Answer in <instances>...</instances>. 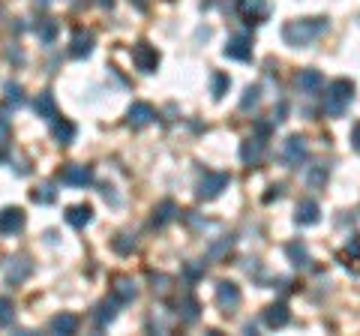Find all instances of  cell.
<instances>
[{"label": "cell", "instance_id": "obj_1", "mask_svg": "<svg viewBox=\"0 0 360 336\" xmlns=\"http://www.w3.org/2000/svg\"><path fill=\"white\" fill-rule=\"evenodd\" d=\"M327 27H330L327 19H297V21L282 24V39L291 48H309L318 36L327 34Z\"/></svg>", "mask_w": 360, "mask_h": 336}, {"label": "cell", "instance_id": "obj_2", "mask_svg": "<svg viewBox=\"0 0 360 336\" xmlns=\"http://www.w3.org/2000/svg\"><path fill=\"white\" fill-rule=\"evenodd\" d=\"M355 102V81L348 78H337L330 81L324 90V100H322V109L327 117H342L348 111V105Z\"/></svg>", "mask_w": 360, "mask_h": 336}, {"label": "cell", "instance_id": "obj_3", "mask_svg": "<svg viewBox=\"0 0 360 336\" xmlns=\"http://www.w3.org/2000/svg\"><path fill=\"white\" fill-rule=\"evenodd\" d=\"M228 186H232V175H225V171H210V175H204L199 180L195 195H199L201 201H214L228 190Z\"/></svg>", "mask_w": 360, "mask_h": 336}, {"label": "cell", "instance_id": "obj_4", "mask_svg": "<svg viewBox=\"0 0 360 336\" xmlns=\"http://www.w3.org/2000/svg\"><path fill=\"white\" fill-rule=\"evenodd\" d=\"M309 157V144H306V138L304 135H289L285 138V144H282V162L289 168H297V166H304Z\"/></svg>", "mask_w": 360, "mask_h": 336}, {"label": "cell", "instance_id": "obj_5", "mask_svg": "<svg viewBox=\"0 0 360 336\" xmlns=\"http://www.w3.org/2000/svg\"><path fill=\"white\" fill-rule=\"evenodd\" d=\"M30 273H34V261H30L27 256H12V258H6L3 276H6V282H10V285L24 282Z\"/></svg>", "mask_w": 360, "mask_h": 336}, {"label": "cell", "instance_id": "obj_6", "mask_svg": "<svg viewBox=\"0 0 360 336\" xmlns=\"http://www.w3.org/2000/svg\"><path fill=\"white\" fill-rule=\"evenodd\" d=\"M216 306L223 309V313H234V309L240 306V285L232 280L216 282Z\"/></svg>", "mask_w": 360, "mask_h": 336}, {"label": "cell", "instance_id": "obj_7", "mask_svg": "<svg viewBox=\"0 0 360 336\" xmlns=\"http://www.w3.org/2000/svg\"><path fill=\"white\" fill-rule=\"evenodd\" d=\"M133 63H135V69H142V72H157L159 52L150 43H135L133 45Z\"/></svg>", "mask_w": 360, "mask_h": 336}, {"label": "cell", "instance_id": "obj_8", "mask_svg": "<svg viewBox=\"0 0 360 336\" xmlns=\"http://www.w3.org/2000/svg\"><path fill=\"white\" fill-rule=\"evenodd\" d=\"M223 54L228 57V60H252V39L249 36H243V34H237V36H228V43L223 48Z\"/></svg>", "mask_w": 360, "mask_h": 336}, {"label": "cell", "instance_id": "obj_9", "mask_svg": "<svg viewBox=\"0 0 360 336\" xmlns=\"http://www.w3.org/2000/svg\"><path fill=\"white\" fill-rule=\"evenodd\" d=\"M90 180H93V168L81 166V162H69V166L60 171V183H67V186H87Z\"/></svg>", "mask_w": 360, "mask_h": 336}, {"label": "cell", "instance_id": "obj_10", "mask_svg": "<svg viewBox=\"0 0 360 336\" xmlns=\"http://www.w3.org/2000/svg\"><path fill=\"white\" fill-rule=\"evenodd\" d=\"M153 117H157V111L150 102H133L126 111V124L133 129H144L147 124H153Z\"/></svg>", "mask_w": 360, "mask_h": 336}, {"label": "cell", "instance_id": "obj_11", "mask_svg": "<svg viewBox=\"0 0 360 336\" xmlns=\"http://www.w3.org/2000/svg\"><path fill=\"white\" fill-rule=\"evenodd\" d=\"M237 10H240V15L249 24H258L270 15V3L267 0H237Z\"/></svg>", "mask_w": 360, "mask_h": 336}, {"label": "cell", "instance_id": "obj_12", "mask_svg": "<svg viewBox=\"0 0 360 336\" xmlns=\"http://www.w3.org/2000/svg\"><path fill=\"white\" fill-rule=\"evenodd\" d=\"M294 85H297V90L300 93H306V96H313V93H318V90L324 87V76L318 69H300L297 72V78H294Z\"/></svg>", "mask_w": 360, "mask_h": 336}, {"label": "cell", "instance_id": "obj_13", "mask_svg": "<svg viewBox=\"0 0 360 336\" xmlns=\"http://www.w3.org/2000/svg\"><path fill=\"white\" fill-rule=\"evenodd\" d=\"M261 157H265V138L261 135H249L247 142L240 144V159H243V166H258Z\"/></svg>", "mask_w": 360, "mask_h": 336}, {"label": "cell", "instance_id": "obj_14", "mask_svg": "<svg viewBox=\"0 0 360 336\" xmlns=\"http://www.w3.org/2000/svg\"><path fill=\"white\" fill-rule=\"evenodd\" d=\"M24 228V210L21 208H3L0 210V234H19Z\"/></svg>", "mask_w": 360, "mask_h": 336}, {"label": "cell", "instance_id": "obj_15", "mask_svg": "<svg viewBox=\"0 0 360 336\" xmlns=\"http://www.w3.org/2000/svg\"><path fill=\"white\" fill-rule=\"evenodd\" d=\"M318 219H322V208H318L313 199L297 201V208H294V223L297 225H315Z\"/></svg>", "mask_w": 360, "mask_h": 336}, {"label": "cell", "instance_id": "obj_16", "mask_svg": "<svg viewBox=\"0 0 360 336\" xmlns=\"http://www.w3.org/2000/svg\"><path fill=\"white\" fill-rule=\"evenodd\" d=\"M285 256H289L291 265H294V267H300V270H309V267H313V256H309L306 243H300V240L285 243Z\"/></svg>", "mask_w": 360, "mask_h": 336}, {"label": "cell", "instance_id": "obj_17", "mask_svg": "<svg viewBox=\"0 0 360 336\" xmlns=\"http://www.w3.org/2000/svg\"><path fill=\"white\" fill-rule=\"evenodd\" d=\"M34 111H36V117L48 120V124H52V120L57 117V102H54V93H52V90H43V93H36Z\"/></svg>", "mask_w": 360, "mask_h": 336}, {"label": "cell", "instance_id": "obj_18", "mask_svg": "<svg viewBox=\"0 0 360 336\" xmlns=\"http://www.w3.org/2000/svg\"><path fill=\"white\" fill-rule=\"evenodd\" d=\"M261 318H265L267 327H273V331H276V327H285V324L291 322V313H289V306H285V303H270Z\"/></svg>", "mask_w": 360, "mask_h": 336}, {"label": "cell", "instance_id": "obj_19", "mask_svg": "<svg viewBox=\"0 0 360 336\" xmlns=\"http://www.w3.org/2000/svg\"><path fill=\"white\" fill-rule=\"evenodd\" d=\"M90 52H93V34H90V30H76V34H72V43H69V54L87 57Z\"/></svg>", "mask_w": 360, "mask_h": 336}, {"label": "cell", "instance_id": "obj_20", "mask_svg": "<svg viewBox=\"0 0 360 336\" xmlns=\"http://www.w3.org/2000/svg\"><path fill=\"white\" fill-rule=\"evenodd\" d=\"M52 135H54V142H57V144H69L72 138H76V124L57 114V117L52 120Z\"/></svg>", "mask_w": 360, "mask_h": 336}, {"label": "cell", "instance_id": "obj_21", "mask_svg": "<svg viewBox=\"0 0 360 336\" xmlns=\"http://www.w3.org/2000/svg\"><path fill=\"white\" fill-rule=\"evenodd\" d=\"M175 216H177V204L166 199V201H159L157 208H153V219H150V223H153V228H166Z\"/></svg>", "mask_w": 360, "mask_h": 336}, {"label": "cell", "instance_id": "obj_22", "mask_svg": "<svg viewBox=\"0 0 360 336\" xmlns=\"http://www.w3.org/2000/svg\"><path fill=\"white\" fill-rule=\"evenodd\" d=\"M339 261L351 270V273H360V237H351L348 247L339 252Z\"/></svg>", "mask_w": 360, "mask_h": 336}, {"label": "cell", "instance_id": "obj_23", "mask_svg": "<svg viewBox=\"0 0 360 336\" xmlns=\"http://www.w3.org/2000/svg\"><path fill=\"white\" fill-rule=\"evenodd\" d=\"M90 219H93V208L90 204H72V208H67V223L72 228H85Z\"/></svg>", "mask_w": 360, "mask_h": 336}, {"label": "cell", "instance_id": "obj_24", "mask_svg": "<svg viewBox=\"0 0 360 336\" xmlns=\"http://www.w3.org/2000/svg\"><path fill=\"white\" fill-rule=\"evenodd\" d=\"M117 298H111V300H102L100 303V309H96V315H93V324L96 327H100V331H102V327H109L111 322H114V318H117Z\"/></svg>", "mask_w": 360, "mask_h": 336}, {"label": "cell", "instance_id": "obj_25", "mask_svg": "<svg viewBox=\"0 0 360 336\" xmlns=\"http://www.w3.org/2000/svg\"><path fill=\"white\" fill-rule=\"evenodd\" d=\"M48 331H52V333H60V336H69V333L78 331V318L69 315V313H60V315H54L52 322H48Z\"/></svg>", "mask_w": 360, "mask_h": 336}, {"label": "cell", "instance_id": "obj_26", "mask_svg": "<svg viewBox=\"0 0 360 336\" xmlns=\"http://www.w3.org/2000/svg\"><path fill=\"white\" fill-rule=\"evenodd\" d=\"M177 318L183 324H195L201 318V306H199V300L195 298H183L177 303Z\"/></svg>", "mask_w": 360, "mask_h": 336}, {"label": "cell", "instance_id": "obj_27", "mask_svg": "<svg viewBox=\"0 0 360 336\" xmlns=\"http://www.w3.org/2000/svg\"><path fill=\"white\" fill-rule=\"evenodd\" d=\"M327 177H330V171H327L324 162H313V166L306 168V186L309 190H324Z\"/></svg>", "mask_w": 360, "mask_h": 336}, {"label": "cell", "instance_id": "obj_28", "mask_svg": "<svg viewBox=\"0 0 360 336\" xmlns=\"http://www.w3.org/2000/svg\"><path fill=\"white\" fill-rule=\"evenodd\" d=\"M114 298H117L120 303H133L138 298L135 282L129 280V276H117V280H114Z\"/></svg>", "mask_w": 360, "mask_h": 336}, {"label": "cell", "instance_id": "obj_29", "mask_svg": "<svg viewBox=\"0 0 360 336\" xmlns=\"http://www.w3.org/2000/svg\"><path fill=\"white\" fill-rule=\"evenodd\" d=\"M228 87H232V78H228L225 72H214V76H210V96H214V100H223L228 93Z\"/></svg>", "mask_w": 360, "mask_h": 336}, {"label": "cell", "instance_id": "obj_30", "mask_svg": "<svg viewBox=\"0 0 360 336\" xmlns=\"http://www.w3.org/2000/svg\"><path fill=\"white\" fill-rule=\"evenodd\" d=\"M36 36L43 39L45 45H52V43H54V36H57V21H54V19H43V21H36Z\"/></svg>", "mask_w": 360, "mask_h": 336}, {"label": "cell", "instance_id": "obj_31", "mask_svg": "<svg viewBox=\"0 0 360 336\" xmlns=\"http://www.w3.org/2000/svg\"><path fill=\"white\" fill-rule=\"evenodd\" d=\"M232 247H234V237L228 234V237H223V240H216V243H210V249H207V256L214 258V261H219V258H225L228 252H232Z\"/></svg>", "mask_w": 360, "mask_h": 336}, {"label": "cell", "instance_id": "obj_32", "mask_svg": "<svg viewBox=\"0 0 360 336\" xmlns=\"http://www.w3.org/2000/svg\"><path fill=\"white\" fill-rule=\"evenodd\" d=\"M3 100L12 105V109H19V105L24 102V90H21V85H15V81H6L3 85Z\"/></svg>", "mask_w": 360, "mask_h": 336}, {"label": "cell", "instance_id": "obj_33", "mask_svg": "<svg viewBox=\"0 0 360 336\" xmlns=\"http://www.w3.org/2000/svg\"><path fill=\"white\" fill-rule=\"evenodd\" d=\"M258 100H261V87H258V85H249L247 90H243V96H240V111L256 109Z\"/></svg>", "mask_w": 360, "mask_h": 336}, {"label": "cell", "instance_id": "obj_34", "mask_svg": "<svg viewBox=\"0 0 360 336\" xmlns=\"http://www.w3.org/2000/svg\"><path fill=\"white\" fill-rule=\"evenodd\" d=\"M204 270H207V267H204V261H186V265H183V280L186 282H199L204 276Z\"/></svg>", "mask_w": 360, "mask_h": 336}, {"label": "cell", "instance_id": "obj_35", "mask_svg": "<svg viewBox=\"0 0 360 336\" xmlns=\"http://www.w3.org/2000/svg\"><path fill=\"white\" fill-rule=\"evenodd\" d=\"M15 322V306L10 298H0V327H10Z\"/></svg>", "mask_w": 360, "mask_h": 336}, {"label": "cell", "instance_id": "obj_36", "mask_svg": "<svg viewBox=\"0 0 360 336\" xmlns=\"http://www.w3.org/2000/svg\"><path fill=\"white\" fill-rule=\"evenodd\" d=\"M114 249H117L120 256L133 252V249H135V237H133V234H117V237H114Z\"/></svg>", "mask_w": 360, "mask_h": 336}, {"label": "cell", "instance_id": "obj_37", "mask_svg": "<svg viewBox=\"0 0 360 336\" xmlns=\"http://www.w3.org/2000/svg\"><path fill=\"white\" fill-rule=\"evenodd\" d=\"M30 199L39 201V204H52L54 201V190H52V183H45V186H39V190L30 192Z\"/></svg>", "mask_w": 360, "mask_h": 336}, {"label": "cell", "instance_id": "obj_38", "mask_svg": "<svg viewBox=\"0 0 360 336\" xmlns=\"http://www.w3.org/2000/svg\"><path fill=\"white\" fill-rule=\"evenodd\" d=\"M285 111H289V105H285V102H280V105H273V114H270V124H282V120H285Z\"/></svg>", "mask_w": 360, "mask_h": 336}, {"label": "cell", "instance_id": "obj_39", "mask_svg": "<svg viewBox=\"0 0 360 336\" xmlns=\"http://www.w3.org/2000/svg\"><path fill=\"white\" fill-rule=\"evenodd\" d=\"M6 142H10V124H6V117H0V150L6 147Z\"/></svg>", "mask_w": 360, "mask_h": 336}, {"label": "cell", "instance_id": "obj_40", "mask_svg": "<svg viewBox=\"0 0 360 336\" xmlns=\"http://www.w3.org/2000/svg\"><path fill=\"white\" fill-rule=\"evenodd\" d=\"M267 190H270V192H265V201H267V204L282 195V186H280V183H276V186H267Z\"/></svg>", "mask_w": 360, "mask_h": 336}, {"label": "cell", "instance_id": "obj_41", "mask_svg": "<svg viewBox=\"0 0 360 336\" xmlns=\"http://www.w3.org/2000/svg\"><path fill=\"white\" fill-rule=\"evenodd\" d=\"M153 291H168V276H153Z\"/></svg>", "mask_w": 360, "mask_h": 336}, {"label": "cell", "instance_id": "obj_42", "mask_svg": "<svg viewBox=\"0 0 360 336\" xmlns=\"http://www.w3.org/2000/svg\"><path fill=\"white\" fill-rule=\"evenodd\" d=\"M351 144H355V150L360 153V124H355V129H351Z\"/></svg>", "mask_w": 360, "mask_h": 336}, {"label": "cell", "instance_id": "obj_43", "mask_svg": "<svg viewBox=\"0 0 360 336\" xmlns=\"http://www.w3.org/2000/svg\"><path fill=\"white\" fill-rule=\"evenodd\" d=\"M6 57H10V60H15V63H21V60H24V54L19 52V48H10V52H6Z\"/></svg>", "mask_w": 360, "mask_h": 336}, {"label": "cell", "instance_id": "obj_44", "mask_svg": "<svg viewBox=\"0 0 360 336\" xmlns=\"http://www.w3.org/2000/svg\"><path fill=\"white\" fill-rule=\"evenodd\" d=\"M34 3H36V6H48V3H52V0H34Z\"/></svg>", "mask_w": 360, "mask_h": 336}, {"label": "cell", "instance_id": "obj_45", "mask_svg": "<svg viewBox=\"0 0 360 336\" xmlns=\"http://www.w3.org/2000/svg\"><path fill=\"white\" fill-rule=\"evenodd\" d=\"M135 3H138V6H142V10H144V3H147V0H135Z\"/></svg>", "mask_w": 360, "mask_h": 336}]
</instances>
